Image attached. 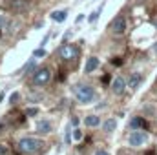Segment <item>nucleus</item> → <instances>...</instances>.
<instances>
[{"instance_id":"obj_5","label":"nucleus","mask_w":157,"mask_h":155,"mask_svg":"<svg viewBox=\"0 0 157 155\" xmlns=\"http://www.w3.org/2000/svg\"><path fill=\"white\" fill-rule=\"evenodd\" d=\"M59 55H60L64 60H71V59H77L78 49L73 46V44H64V46L59 49Z\"/></svg>"},{"instance_id":"obj_20","label":"nucleus","mask_w":157,"mask_h":155,"mask_svg":"<svg viewBox=\"0 0 157 155\" xmlns=\"http://www.w3.org/2000/svg\"><path fill=\"white\" fill-rule=\"evenodd\" d=\"M73 137H75L77 141H80V139H82V131H80V130H77V128H75V130H73Z\"/></svg>"},{"instance_id":"obj_16","label":"nucleus","mask_w":157,"mask_h":155,"mask_svg":"<svg viewBox=\"0 0 157 155\" xmlns=\"http://www.w3.org/2000/svg\"><path fill=\"white\" fill-rule=\"evenodd\" d=\"M33 57H35V59L46 57V49H44V47H39V49H35V51H33Z\"/></svg>"},{"instance_id":"obj_1","label":"nucleus","mask_w":157,"mask_h":155,"mask_svg":"<svg viewBox=\"0 0 157 155\" xmlns=\"http://www.w3.org/2000/svg\"><path fill=\"white\" fill-rule=\"evenodd\" d=\"M42 146H44L42 141L40 139H35V137H24L18 142V150L22 153H37Z\"/></svg>"},{"instance_id":"obj_22","label":"nucleus","mask_w":157,"mask_h":155,"mask_svg":"<svg viewBox=\"0 0 157 155\" xmlns=\"http://www.w3.org/2000/svg\"><path fill=\"white\" fill-rule=\"evenodd\" d=\"M66 142H68V144L71 142V131H70V128H68V131H66Z\"/></svg>"},{"instance_id":"obj_27","label":"nucleus","mask_w":157,"mask_h":155,"mask_svg":"<svg viewBox=\"0 0 157 155\" xmlns=\"http://www.w3.org/2000/svg\"><path fill=\"white\" fill-rule=\"evenodd\" d=\"M82 20H84V15H78V17H77V24H78V22H82Z\"/></svg>"},{"instance_id":"obj_19","label":"nucleus","mask_w":157,"mask_h":155,"mask_svg":"<svg viewBox=\"0 0 157 155\" xmlns=\"http://www.w3.org/2000/svg\"><path fill=\"white\" fill-rule=\"evenodd\" d=\"M13 7H15V9H22V7H24V0H15V2H13Z\"/></svg>"},{"instance_id":"obj_25","label":"nucleus","mask_w":157,"mask_h":155,"mask_svg":"<svg viewBox=\"0 0 157 155\" xmlns=\"http://www.w3.org/2000/svg\"><path fill=\"white\" fill-rule=\"evenodd\" d=\"M95 155H110L108 152H104V150H99V152H95Z\"/></svg>"},{"instance_id":"obj_18","label":"nucleus","mask_w":157,"mask_h":155,"mask_svg":"<svg viewBox=\"0 0 157 155\" xmlns=\"http://www.w3.org/2000/svg\"><path fill=\"white\" fill-rule=\"evenodd\" d=\"M31 70H35V59H31V60H29V62H28V64H26V71H28V73H29V71H31Z\"/></svg>"},{"instance_id":"obj_4","label":"nucleus","mask_w":157,"mask_h":155,"mask_svg":"<svg viewBox=\"0 0 157 155\" xmlns=\"http://www.w3.org/2000/svg\"><path fill=\"white\" fill-rule=\"evenodd\" d=\"M49 78H51V71H49L48 68H40V70H37V71L33 73V84L44 86V84L49 82Z\"/></svg>"},{"instance_id":"obj_28","label":"nucleus","mask_w":157,"mask_h":155,"mask_svg":"<svg viewBox=\"0 0 157 155\" xmlns=\"http://www.w3.org/2000/svg\"><path fill=\"white\" fill-rule=\"evenodd\" d=\"M4 97H6V95H4V93H0V102L4 100Z\"/></svg>"},{"instance_id":"obj_24","label":"nucleus","mask_w":157,"mask_h":155,"mask_svg":"<svg viewBox=\"0 0 157 155\" xmlns=\"http://www.w3.org/2000/svg\"><path fill=\"white\" fill-rule=\"evenodd\" d=\"M4 153H7V148L4 144H0V155H4Z\"/></svg>"},{"instance_id":"obj_3","label":"nucleus","mask_w":157,"mask_h":155,"mask_svg":"<svg viewBox=\"0 0 157 155\" xmlns=\"http://www.w3.org/2000/svg\"><path fill=\"white\" fill-rule=\"evenodd\" d=\"M146 133L144 131H141V130H133L132 133H130V137H128V142H130V146H133V148H137V146H143L144 142H146Z\"/></svg>"},{"instance_id":"obj_11","label":"nucleus","mask_w":157,"mask_h":155,"mask_svg":"<svg viewBox=\"0 0 157 155\" xmlns=\"http://www.w3.org/2000/svg\"><path fill=\"white\" fill-rule=\"evenodd\" d=\"M130 126L133 128V130H144L146 128V120L143 119V117H135V119H132V122H130Z\"/></svg>"},{"instance_id":"obj_30","label":"nucleus","mask_w":157,"mask_h":155,"mask_svg":"<svg viewBox=\"0 0 157 155\" xmlns=\"http://www.w3.org/2000/svg\"><path fill=\"white\" fill-rule=\"evenodd\" d=\"M154 24H155V28H157V18H155V20H154Z\"/></svg>"},{"instance_id":"obj_23","label":"nucleus","mask_w":157,"mask_h":155,"mask_svg":"<svg viewBox=\"0 0 157 155\" xmlns=\"http://www.w3.org/2000/svg\"><path fill=\"white\" fill-rule=\"evenodd\" d=\"M4 26H6V17H4V15H0V29H2Z\"/></svg>"},{"instance_id":"obj_6","label":"nucleus","mask_w":157,"mask_h":155,"mask_svg":"<svg viewBox=\"0 0 157 155\" xmlns=\"http://www.w3.org/2000/svg\"><path fill=\"white\" fill-rule=\"evenodd\" d=\"M110 29H112L113 35H122L124 29H126V20H124V17H115V18L112 20Z\"/></svg>"},{"instance_id":"obj_15","label":"nucleus","mask_w":157,"mask_h":155,"mask_svg":"<svg viewBox=\"0 0 157 155\" xmlns=\"http://www.w3.org/2000/svg\"><path fill=\"white\" fill-rule=\"evenodd\" d=\"M101 9H102V7H99L97 11H93V13H91V15L88 17V22H90V24H93V22H95V20L99 18V15H101Z\"/></svg>"},{"instance_id":"obj_21","label":"nucleus","mask_w":157,"mask_h":155,"mask_svg":"<svg viewBox=\"0 0 157 155\" xmlns=\"http://www.w3.org/2000/svg\"><path fill=\"white\" fill-rule=\"evenodd\" d=\"M37 113H39V108H29V110H28V113H26V115L33 117V115H37Z\"/></svg>"},{"instance_id":"obj_12","label":"nucleus","mask_w":157,"mask_h":155,"mask_svg":"<svg viewBox=\"0 0 157 155\" xmlns=\"http://www.w3.org/2000/svg\"><path fill=\"white\" fill-rule=\"evenodd\" d=\"M37 130H39V133H49L51 131V122L49 120H39Z\"/></svg>"},{"instance_id":"obj_8","label":"nucleus","mask_w":157,"mask_h":155,"mask_svg":"<svg viewBox=\"0 0 157 155\" xmlns=\"http://www.w3.org/2000/svg\"><path fill=\"white\" fill-rule=\"evenodd\" d=\"M97 68H99V59H97V57H90V59L86 60V66H84V73H93Z\"/></svg>"},{"instance_id":"obj_29","label":"nucleus","mask_w":157,"mask_h":155,"mask_svg":"<svg viewBox=\"0 0 157 155\" xmlns=\"http://www.w3.org/2000/svg\"><path fill=\"white\" fill-rule=\"evenodd\" d=\"M154 51H155V53H157V42H155V44H154Z\"/></svg>"},{"instance_id":"obj_10","label":"nucleus","mask_w":157,"mask_h":155,"mask_svg":"<svg viewBox=\"0 0 157 155\" xmlns=\"http://www.w3.org/2000/svg\"><path fill=\"white\" fill-rule=\"evenodd\" d=\"M84 124H86L88 128H95V126L101 124V119L97 115H88V117H84Z\"/></svg>"},{"instance_id":"obj_14","label":"nucleus","mask_w":157,"mask_h":155,"mask_svg":"<svg viewBox=\"0 0 157 155\" xmlns=\"http://www.w3.org/2000/svg\"><path fill=\"white\" fill-rule=\"evenodd\" d=\"M115 128H117V120H115V119H108V120L102 124V130H104L106 133H112Z\"/></svg>"},{"instance_id":"obj_7","label":"nucleus","mask_w":157,"mask_h":155,"mask_svg":"<svg viewBox=\"0 0 157 155\" xmlns=\"http://www.w3.org/2000/svg\"><path fill=\"white\" fill-rule=\"evenodd\" d=\"M126 80L122 77H115L113 78V82H112V91L115 93V95H122L124 93V89H126Z\"/></svg>"},{"instance_id":"obj_26","label":"nucleus","mask_w":157,"mask_h":155,"mask_svg":"<svg viewBox=\"0 0 157 155\" xmlns=\"http://www.w3.org/2000/svg\"><path fill=\"white\" fill-rule=\"evenodd\" d=\"M78 124V119L77 117H73V119H71V126H77Z\"/></svg>"},{"instance_id":"obj_9","label":"nucleus","mask_w":157,"mask_h":155,"mask_svg":"<svg viewBox=\"0 0 157 155\" xmlns=\"http://www.w3.org/2000/svg\"><path fill=\"white\" fill-rule=\"evenodd\" d=\"M141 82H143V75H141V73H133V75L130 77V80H128V88H130V89H137Z\"/></svg>"},{"instance_id":"obj_2","label":"nucleus","mask_w":157,"mask_h":155,"mask_svg":"<svg viewBox=\"0 0 157 155\" xmlns=\"http://www.w3.org/2000/svg\"><path fill=\"white\" fill-rule=\"evenodd\" d=\"M75 97L80 104H90L93 99H95V89L91 86H84V84H78L75 88Z\"/></svg>"},{"instance_id":"obj_13","label":"nucleus","mask_w":157,"mask_h":155,"mask_svg":"<svg viewBox=\"0 0 157 155\" xmlns=\"http://www.w3.org/2000/svg\"><path fill=\"white\" fill-rule=\"evenodd\" d=\"M66 17H68V11H53L51 13V20H55V22H64L66 20Z\"/></svg>"},{"instance_id":"obj_17","label":"nucleus","mask_w":157,"mask_h":155,"mask_svg":"<svg viewBox=\"0 0 157 155\" xmlns=\"http://www.w3.org/2000/svg\"><path fill=\"white\" fill-rule=\"evenodd\" d=\"M18 99H20V93H17V91H15V93H11V95H9V102H11V104H15V102H17V100H18Z\"/></svg>"}]
</instances>
